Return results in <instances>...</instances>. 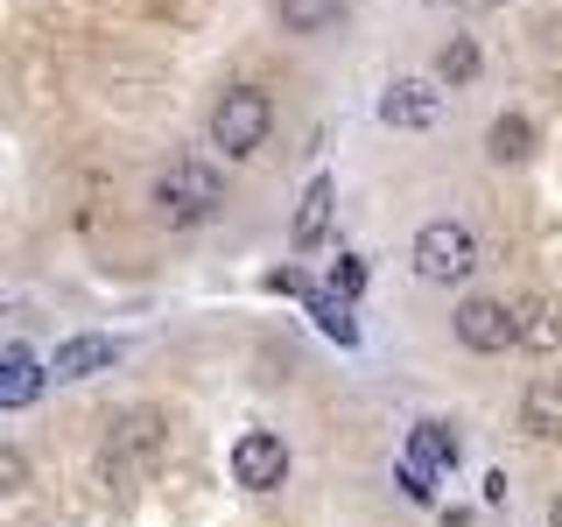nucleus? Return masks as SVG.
Returning <instances> with one entry per match:
<instances>
[{"label":"nucleus","instance_id":"obj_15","mask_svg":"<svg viewBox=\"0 0 562 527\" xmlns=\"http://www.w3.org/2000/svg\"><path fill=\"white\" fill-rule=\"evenodd\" d=\"M408 457H422L429 471H450V464H457V436L443 429V422H422L415 444H408Z\"/></svg>","mask_w":562,"mask_h":527},{"label":"nucleus","instance_id":"obj_8","mask_svg":"<svg viewBox=\"0 0 562 527\" xmlns=\"http://www.w3.org/2000/svg\"><path fill=\"white\" fill-rule=\"evenodd\" d=\"M113 359H120V345L99 338V330H85V338H64V345H57L49 373H57V380H92V373H105Z\"/></svg>","mask_w":562,"mask_h":527},{"label":"nucleus","instance_id":"obj_10","mask_svg":"<svg viewBox=\"0 0 562 527\" xmlns=\"http://www.w3.org/2000/svg\"><path fill=\"white\" fill-rule=\"evenodd\" d=\"M35 394H43V366H35V351L8 345V351H0V401H8V408H29Z\"/></svg>","mask_w":562,"mask_h":527},{"label":"nucleus","instance_id":"obj_14","mask_svg":"<svg viewBox=\"0 0 562 527\" xmlns=\"http://www.w3.org/2000/svg\"><path fill=\"white\" fill-rule=\"evenodd\" d=\"M345 14V0H274V22L289 29V35H316V29H330Z\"/></svg>","mask_w":562,"mask_h":527},{"label":"nucleus","instance_id":"obj_5","mask_svg":"<svg viewBox=\"0 0 562 527\" xmlns=\"http://www.w3.org/2000/svg\"><path fill=\"white\" fill-rule=\"evenodd\" d=\"M457 338L471 351H506V345H520V310L492 303V295H471V303L457 310Z\"/></svg>","mask_w":562,"mask_h":527},{"label":"nucleus","instance_id":"obj_9","mask_svg":"<svg viewBox=\"0 0 562 527\" xmlns=\"http://www.w3.org/2000/svg\"><path fill=\"white\" fill-rule=\"evenodd\" d=\"M380 120H386V127H436V85H422V78L386 85Z\"/></svg>","mask_w":562,"mask_h":527},{"label":"nucleus","instance_id":"obj_6","mask_svg":"<svg viewBox=\"0 0 562 527\" xmlns=\"http://www.w3.org/2000/svg\"><path fill=\"white\" fill-rule=\"evenodd\" d=\"M233 479L246 492H274L281 479H289V450H281L274 429H246L239 444H233Z\"/></svg>","mask_w":562,"mask_h":527},{"label":"nucleus","instance_id":"obj_20","mask_svg":"<svg viewBox=\"0 0 562 527\" xmlns=\"http://www.w3.org/2000/svg\"><path fill=\"white\" fill-rule=\"evenodd\" d=\"M549 527H562V492H555V506H549Z\"/></svg>","mask_w":562,"mask_h":527},{"label":"nucleus","instance_id":"obj_12","mask_svg":"<svg viewBox=\"0 0 562 527\" xmlns=\"http://www.w3.org/2000/svg\"><path fill=\"white\" fill-rule=\"evenodd\" d=\"M520 345H535V351H555L562 345V310L549 303V295H520Z\"/></svg>","mask_w":562,"mask_h":527},{"label":"nucleus","instance_id":"obj_11","mask_svg":"<svg viewBox=\"0 0 562 527\" xmlns=\"http://www.w3.org/2000/svg\"><path fill=\"white\" fill-rule=\"evenodd\" d=\"M330 204H338V183L330 176H316V183L303 190V211H295V246H324V225H330Z\"/></svg>","mask_w":562,"mask_h":527},{"label":"nucleus","instance_id":"obj_1","mask_svg":"<svg viewBox=\"0 0 562 527\" xmlns=\"http://www.w3.org/2000/svg\"><path fill=\"white\" fill-rule=\"evenodd\" d=\"M148 204H155V218L162 225H204L211 211L225 204V183H218V169L211 162H169L162 176H155V190H148Z\"/></svg>","mask_w":562,"mask_h":527},{"label":"nucleus","instance_id":"obj_7","mask_svg":"<svg viewBox=\"0 0 562 527\" xmlns=\"http://www.w3.org/2000/svg\"><path fill=\"white\" fill-rule=\"evenodd\" d=\"M520 429L535 436V444H555V436H562V380H555V373L527 380V394H520Z\"/></svg>","mask_w":562,"mask_h":527},{"label":"nucleus","instance_id":"obj_2","mask_svg":"<svg viewBox=\"0 0 562 527\" xmlns=\"http://www.w3.org/2000/svg\"><path fill=\"white\" fill-rule=\"evenodd\" d=\"M268 127H274V99L260 85H233L211 105V148H225V162H246L268 141Z\"/></svg>","mask_w":562,"mask_h":527},{"label":"nucleus","instance_id":"obj_16","mask_svg":"<svg viewBox=\"0 0 562 527\" xmlns=\"http://www.w3.org/2000/svg\"><path fill=\"white\" fill-rule=\"evenodd\" d=\"M436 78H443V85H471V78H479V43H471V35H450L443 57H436Z\"/></svg>","mask_w":562,"mask_h":527},{"label":"nucleus","instance_id":"obj_21","mask_svg":"<svg viewBox=\"0 0 562 527\" xmlns=\"http://www.w3.org/2000/svg\"><path fill=\"white\" fill-rule=\"evenodd\" d=\"M429 8H464V0H429Z\"/></svg>","mask_w":562,"mask_h":527},{"label":"nucleus","instance_id":"obj_4","mask_svg":"<svg viewBox=\"0 0 562 527\" xmlns=\"http://www.w3.org/2000/svg\"><path fill=\"white\" fill-rule=\"evenodd\" d=\"M162 450H169V429H162V415L155 408H134V415H120L113 422V444H105V479H127V464H162Z\"/></svg>","mask_w":562,"mask_h":527},{"label":"nucleus","instance_id":"obj_3","mask_svg":"<svg viewBox=\"0 0 562 527\" xmlns=\"http://www.w3.org/2000/svg\"><path fill=\"white\" fill-rule=\"evenodd\" d=\"M471 268H479V239H471V225L429 218V225L415 233V274H422V281L450 289V281H464Z\"/></svg>","mask_w":562,"mask_h":527},{"label":"nucleus","instance_id":"obj_18","mask_svg":"<svg viewBox=\"0 0 562 527\" xmlns=\"http://www.w3.org/2000/svg\"><path fill=\"white\" fill-rule=\"evenodd\" d=\"M359 289H366V260H351V254H345L338 268H330V295H359Z\"/></svg>","mask_w":562,"mask_h":527},{"label":"nucleus","instance_id":"obj_13","mask_svg":"<svg viewBox=\"0 0 562 527\" xmlns=\"http://www.w3.org/2000/svg\"><path fill=\"white\" fill-rule=\"evenodd\" d=\"M485 155H492V162H527V155H535V127H527V113H499V120H492Z\"/></svg>","mask_w":562,"mask_h":527},{"label":"nucleus","instance_id":"obj_17","mask_svg":"<svg viewBox=\"0 0 562 527\" xmlns=\"http://www.w3.org/2000/svg\"><path fill=\"white\" fill-rule=\"evenodd\" d=\"M310 316H316V330H324V338H338V345L359 338V324H351V295H316Z\"/></svg>","mask_w":562,"mask_h":527},{"label":"nucleus","instance_id":"obj_19","mask_svg":"<svg viewBox=\"0 0 562 527\" xmlns=\"http://www.w3.org/2000/svg\"><path fill=\"white\" fill-rule=\"evenodd\" d=\"M0 485H8V492H22V485H29V457L14 450V444L0 450Z\"/></svg>","mask_w":562,"mask_h":527}]
</instances>
